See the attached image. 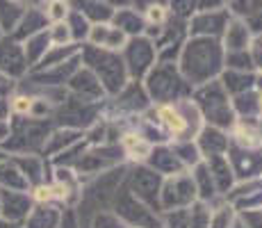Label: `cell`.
<instances>
[{"label": "cell", "instance_id": "681fc988", "mask_svg": "<svg viewBox=\"0 0 262 228\" xmlns=\"http://www.w3.org/2000/svg\"><path fill=\"white\" fill-rule=\"evenodd\" d=\"M30 5V9H41V5H46L48 0H25Z\"/></svg>", "mask_w": 262, "mask_h": 228}, {"label": "cell", "instance_id": "9c48e42d", "mask_svg": "<svg viewBox=\"0 0 262 228\" xmlns=\"http://www.w3.org/2000/svg\"><path fill=\"white\" fill-rule=\"evenodd\" d=\"M34 201L28 192H16V190H3L0 187V217L9 224L18 226L28 219L32 212Z\"/></svg>", "mask_w": 262, "mask_h": 228}, {"label": "cell", "instance_id": "f35d334b", "mask_svg": "<svg viewBox=\"0 0 262 228\" xmlns=\"http://www.w3.org/2000/svg\"><path fill=\"white\" fill-rule=\"evenodd\" d=\"M48 37H50V46H69L73 44L71 30L67 23H53V28H48Z\"/></svg>", "mask_w": 262, "mask_h": 228}, {"label": "cell", "instance_id": "f546056e", "mask_svg": "<svg viewBox=\"0 0 262 228\" xmlns=\"http://www.w3.org/2000/svg\"><path fill=\"white\" fill-rule=\"evenodd\" d=\"M25 9L23 5H18V0H0V30L5 34L14 32L16 25L21 23Z\"/></svg>", "mask_w": 262, "mask_h": 228}, {"label": "cell", "instance_id": "3957f363", "mask_svg": "<svg viewBox=\"0 0 262 228\" xmlns=\"http://www.w3.org/2000/svg\"><path fill=\"white\" fill-rule=\"evenodd\" d=\"M80 59H82V62L87 64V69L98 78L105 94H119V91L128 85L125 64L114 50H105V48H98V46L89 44L82 48Z\"/></svg>", "mask_w": 262, "mask_h": 228}, {"label": "cell", "instance_id": "4316f807", "mask_svg": "<svg viewBox=\"0 0 262 228\" xmlns=\"http://www.w3.org/2000/svg\"><path fill=\"white\" fill-rule=\"evenodd\" d=\"M14 164L21 169V174L28 178L30 190L34 185H41L43 182V162L39 155H21V158H12Z\"/></svg>", "mask_w": 262, "mask_h": 228}, {"label": "cell", "instance_id": "ffe728a7", "mask_svg": "<svg viewBox=\"0 0 262 228\" xmlns=\"http://www.w3.org/2000/svg\"><path fill=\"white\" fill-rule=\"evenodd\" d=\"M148 100L150 98H148V94H146V89L137 80H133V82H128L119 91L117 105L121 110H125V112H139V110H144L146 105H148Z\"/></svg>", "mask_w": 262, "mask_h": 228}, {"label": "cell", "instance_id": "30bf717a", "mask_svg": "<svg viewBox=\"0 0 262 228\" xmlns=\"http://www.w3.org/2000/svg\"><path fill=\"white\" fill-rule=\"evenodd\" d=\"M226 158L230 162V169L235 174V180L244 182V180H253L255 176L262 171V153L260 151H246L239 146L230 144L226 151Z\"/></svg>", "mask_w": 262, "mask_h": 228}, {"label": "cell", "instance_id": "836d02e7", "mask_svg": "<svg viewBox=\"0 0 262 228\" xmlns=\"http://www.w3.org/2000/svg\"><path fill=\"white\" fill-rule=\"evenodd\" d=\"M150 149H153V146H150L148 141H146L144 137H139V135H128L123 139V151L133 160H146L148 158V153H150Z\"/></svg>", "mask_w": 262, "mask_h": 228}, {"label": "cell", "instance_id": "8992f818", "mask_svg": "<svg viewBox=\"0 0 262 228\" xmlns=\"http://www.w3.org/2000/svg\"><path fill=\"white\" fill-rule=\"evenodd\" d=\"M199 201L196 194L194 178L187 171H180L176 176H167L162 182V192H160V208L162 212L178 210V208H189Z\"/></svg>", "mask_w": 262, "mask_h": 228}, {"label": "cell", "instance_id": "e575fe53", "mask_svg": "<svg viewBox=\"0 0 262 228\" xmlns=\"http://www.w3.org/2000/svg\"><path fill=\"white\" fill-rule=\"evenodd\" d=\"M41 12L46 16V21L62 23L69 16V12H71V5H69V0H48Z\"/></svg>", "mask_w": 262, "mask_h": 228}, {"label": "cell", "instance_id": "d6a6232c", "mask_svg": "<svg viewBox=\"0 0 262 228\" xmlns=\"http://www.w3.org/2000/svg\"><path fill=\"white\" fill-rule=\"evenodd\" d=\"M237 212L230 203H221L219 208H214L210 212V228H233L237 221Z\"/></svg>", "mask_w": 262, "mask_h": 228}, {"label": "cell", "instance_id": "d6986e66", "mask_svg": "<svg viewBox=\"0 0 262 228\" xmlns=\"http://www.w3.org/2000/svg\"><path fill=\"white\" fill-rule=\"evenodd\" d=\"M62 210L55 203H34L32 212L23 221V228H57Z\"/></svg>", "mask_w": 262, "mask_h": 228}, {"label": "cell", "instance_id": "9a60e30c", "mask_svg": "<svg viewBox=\"0 0 262 228\" xmlns=\"http://www.w3.org/2000/svg\"><path fill=\"white\" fill-rule=\"evenodd\" d=\"M228 18L230 16L224 9H219V12H199L189 23V34H194V37H216L226 30Z\"/></svg>", "mask_w": 262, "mask_h": 228}, {"label": "cell", "instance_id": "1f68e13d", "mask_svg": "<svg viewBox=\"0 0 262 228\" xmlns=\"http://www.w3.org/2000/svg\"><path fill=\"white\" fill-rule=\"evenodd\" d=\"M171 151L176 153V158L183 162L185 169H189V167H196L199 162H203L199 146H196V141H191V139H187V141H176V144H171Z\"/></svg>", "mask_w": 262, "mask_h": 228}, {"label": "cell", "instance_id": "4fadbf2b", "mask_svg": "<svg viewBox=\"0 0 262 228\" xmlns=\"http://www.w3.org/2000/svg\"><path fill=\"white\" fill-rule=\"evenodd\" d=\"M196 146L201 151V158L208 160V158H214V155H226L230 139L226 135V130L214 128V126H203L201 133L196 135Z\"/></svg>", "mask_w": 262, "mask_h": 228}, {"label": "cell", "instance_id": "816d5d0a", "mask_svg": "<svg viewBox=\"0 0 262 228\" xmlns=\"http://www.w3.org/2000/svg\"><path fill=\"white\" fill-rule=\"evenodd\" d=\"M14 224H9V221H5L3 217H0V228H12Z\"/></svg>", "mask_w": 262, "mask_h": 228}, {"label": "cell", "instance_id": "83f0119b", "mask_svg": "<svg viewBox=\"0 0 262 228\" xmlns=\"http://www.w3.org/2000/svg\"><path fill=\"white\" fill-rule=\"evenodd\" d=\"M112 18H114V25H117L125 37H142L144 28H146V21L137 12H133V9H121Z\"/></svg>", "mask_w": 262, "mask_h": 228}, {"label": "cell", "instance_id": "8d00e7d4", "mask_svg": "<svg viewBox=\"0 0 262 228\" xmlns=\"http://www.w3.org/2000/svg\"><path fill=\"white\" fill-rule=\"evenodd\" d=\"M191 210L189 208H178V210L164 212V226L167 228H189Z\"/></svg>", "mask_w": 262, "mask_h": 228}, {"label": "cell", "instance_id": "f907efd6", "mask_svg": "<svg viewBox=\"0 0 262 228\" xmlns=\"http://www.w3.org/2000/svg\"><path fill=\"white\" fill-rule=\"evenodd\" d=\"M255 87L262 91V73H260V75H255Z\"/></svg>", "mask_w": 262, "mask_h": 228}, {"label": "cell", "instance_id": "ba28073f", "mask_svg": "<svg viewBox=\"0 0 262 228\" xmlns=\"http://www.w3.org/2000/svg\"><path fill=\"white\" fill-rule=\"evenodd\" d=\"M123 50H125L123 64H125V71H128V78L139 82L155 67V46L148 37H133L128 39Z\"/></svg>", "mask_w": 262, "mask_h": 228}, {"label": "cell", "instance_id": "7a4b0ae2", "mask_svg": "<svg viewBox=\"0 0 262 228\" xmlns=\"http://www.w3.org/2000/svg\"><path fill=\"white\" fill-rule=\"evenodd\" d=\"M191 96H194V105L199 108L201 116L208 126H214L221 130L235 126L237 116L233 110V100H230L228 91L224 89L221 80H210V82L191 89Z\"/></svg>", "mask_w": 262, "mask_h": 228}, {"label": "cell", "instance_id": "44dd1931", "mask_svg": "<svg viewBox=\"0 0 262 228\" xmlns=\"http://www.w3.org/2000/svg\"><path fill=\"white\" fill-rule=\"evenodd\" d=\"M233 100V110H235V116L242 121H255L260 119L262 114V108H260V94H255L253 89L251 91H244V94L235 96Z\"/></svg>", "mask_w": 262, "mask_h": 228}, {"label": "cell", "instance_id": "7402d4cb", "mask_svg": "<svg viewBox=\"0 0 262 228\" xmlns=\"http://www.w3.org/2000/svg\"><path fill=\"white\" fill-rule=\"evenodd\" d=\"M80 137H82V130H73V128H59L55 133L48 135L46 144H43V153H64L67 149H71L73 144H78Z\"/></svg>", "mask_w": 262, "mask_h": 228}, {"label": "cell", "instance_id": "d4e9b609", "mask_svg": "<svg viewBox=\"0 0 262 228\" xmlns=\"http://www.w3.org/2000/svg\"><path fill=\"white\" fill-rule=\"evenodd\" d=\"M0 187L3 190H16V192H28L30 182L28 178L21 174L16 164L12 160H0Z\"/></svg>", "mask_w": 262, "mask_h": 228}, {"label": "cell", "instance_id": "6da1fadb", "mask_svg": "<svg viewBox=\"0 0 262 228\" xmlns=\"http://www.w3.org/2000/svg\"><path fill=\"white\" fill-rule=\"evenodd\" d=\"M224 67V46L214 37H194L180 48L178 71L191 89L216 80Z\"/></svg>", "mask_w": 262, "mask_h": 228}, {"label": "cell", "instance_id": "f6af8a7d", "mask_svg": "<svg viewBox=\"0 0 262 228\" xmlns=\"http://www.w3.org/2000/svg\"><path fill=\"white\" fill-rule=\"evenodd\" d=\"M167 16H169L167 5H153V7L146 9V18H144V21L155 23V25H162L164 21H167Z\"/></svg>", "mask_w": 262, "mask_h": 228}, {"label": "cell", "instance_id": "11a10c76", "mask_svg": "<svg viewBox=\"0 0 262 228\" xmlns=\"http://www.w3.org/2000/svg\"><path fill=\"white\" fill-rule=\"evenodd\" d=\"M260 182H262V171H260Z\"/></svg>", "mask_w": 262, "mask_h": 228}, {"label": "cell", "instance_id": "52a82bcc", "mask_svg": "<svg viewBox=\"0 0 262 228\" xmlns=\"http://www.w3.org/2000/svg\"><path fill=\"white\" fill-rule=\"evenodd\" d=\"M114 215L128 228H158L155 212L135 199L125 185L119 187L117 196H114Z\"/></svg>", "mask_w": 262, "mask_h": 228}, {"label": "cell", "instance_id": "484cf974", "mask_svg": "<svg viewBox=\"0 0 262 228\" xmlns=\"http://www.w3.org/2000/svg\"><path fill=\"white\" fill-rule=\"evenodd\" d=\"M48 48H50L48 30H41V32H37V34H32V37L25 39L23 53H25V59H28V67H37V64L41 62V57L46 55Z\"/></svg>", "mask_w": 262, "mask_h": 228}, {"label": "cell", "instance_id": "b9f144b4", "mask_svg": "<svg viewBox=\"0 0 262 228\" xmlns=\"http://www.w3.org/2000/svg\"><path fill=\"white\" fill-rule=\"evenodd\" d=\"M92 228H128V226H125L114 212L100 210V212H96V217L92 219Z\"/></svg>", "mask_w": 262, "mask_h": 228}, {"label": "cell", "instance_id": "8fae6325", "mask_svg": "<svg viewBox=\"0 0 262 228\" xmlns=\"http://www.w3.org/2000/svg\"><path fill=\"white\" fill-rule=\"evenodd\" d=\"M28 59H25L23 46L14 37L0 39V73L7 78H21L28 71Z\"/></svg>", "mask_w": 262, "mask_h": 228}, {"label": "cell", "instance_id": "ac0fdd59", "mask_svg": "<svg viewBox=\"0 0 262 228\" xmlns=\"http://www.w3.org/2000/svg\"><path fill=\"white\" fill-rule=\"evenodd\" d=\"M249 48H251V30L239 18H228L224 30V50L226 53H235V50H249Z\"/></svg>", "mask_w": 262, "mask_h": 228}, {"label": "cell", "instance_id": "4dcf8cb0", "mask_svg": "<svg viewBox=\"0 0 262 228\" xmlns=\"http://www.w3.org/2000/svg\"><path fill=\"white\" fill-rule=\"evenodd\" d=\"M16 28H21V30L14 32V39H28V37L41 32V30L46 28V16H43L41 9H28Z\"/></svg>", "mask_w": 262, "mask_h": 228}, {"label": "cell", "instance_id": "ee69618b", "mask_svg": "<svg viewBox=\"0 0 262 228\" xmlns=\"http://www.w3.org/2000/svg\"><path fill=\"white\" fill-rule=\"evenodd\" d=\"M239 224L244 228H262V208L239 212Z\"/></svg>", "mask_w": 262, "mask_h": 228}, {"label": "cell", "instance_id": "277c9868", "mask_svg": "<svg viewBox=\"0 0 262 228\" xmlns=\"http://www.w3.org/2000/svg\"><path fill=\"white\" fill-rule=\"evenodd\" d=\"M146 94L158 105L176 103L191 96V87L180 75L176 62H160L146 73Z\"/></svg>", "mask_w": 262, "mask_h": 228}, {"label": "cell", "instance_id": "7c38bea8", "mask_svg": "<svg viewBox=\"0 0 262 228\" xmlns=\"http://www.w3.org/2000/svg\"><path fill=\"white\" fill-rule=\"evenodd\" d=\"M69 87H71L75 100H80V103H98L105 94L103 85L98 82V78H96L87 67L78 69L71 78H69Z\"/></svg>", "mask_w": 262, "mask_h": 228}, {"label": "cell", "instance_id": "2e32d148", "mask_svg": "<svg viewBox=\"0 0 262 228\" xmlns=\"http://www.w3.org/2000/svg\"><path fill=\"white\" fill-rule=\"evenodd\" d=\"M203 162H205V167H208L210 176H212V180H214L216 194L226 196L235 185H237L233 169H230V162H228L226 155H214V158H208V160H203Z\"/></svg>", "mask_w": 262, "mask_h": 228}, {"label": "cell", "instance_id": "cb8c5ba5", "mask_svg": "<svg viewBox=\"0 0 262 228\" xmlns=\"http://www.w3.org/2000/svg\"><path fill=\"white\" fill-rule=\"evenodd\" d=\"M69 5H73L75 12H80L84 18H92L96 23H107L114 16L112 7L103 0H71Z\"/></svg>", "mask_w": 262, "mask_h": 228}, {"label": "cell", "instance_id": "603a6c76", "mask_svg": "<svg viewBox=\"0 0 262 228\" xmlns=\"http://www.w3.org/2000/svg\"><path fill=\"white\" fill-rule=\"evenodd\" d=\"M221 85H224V89L228 91V94L233 96H239L244 94V91H251L255 87V75L251 73V71H226V73H221Z\"/></svg>", "mask_w": 262, "mask_h": 228}, {"label": "cell", "instance_id": "74e56055", "mask_svg": "<svg viewBox=\"0 0 262 228\" xmlns=\"http://www.w3.org/2000/svg\"><path fill=\"white\" fill-rule=\"evenodd\" d=\"M191 210V221L189 228H210V208L203 201H196L194 205H189Z\"/></svg>", "mask_w": 262, "mask_h": 228}, {"label": "cell", "instance_id": "5b68a950", "mask_svg": "<svg viewBox=\"0 0 262 228\" xmlns=\"http://www.w3.org/2000/svg\"><path fill=\"white\" fill-rule=\"evenodd\" d=\"M164 176H160L158 171H153L146 164H137L128 174L125 187L137 201H142L146 208H150L153 212H162L160 208V192H162Z\"/></svg>", "mask_w": 262, "mask_h": 228}, {"label": "cell", "instance_id": "f5cc1de1", "mask_svg": "<svg viewBox=\"0 0 262 228\" xmlns=\"http://www.w3.org/2000/svg\"><path fill=\"white\" fill-rule=\"evenodd\" d=\"M128 0H107V5H125Z\"/></svg>", "mask_w": 262, "mask_h": 228}, {"label": "cell", "instance_id": "5bb4252c", "mask_svg": "<svg viewBox=\"0 0 262 228\" xmlns=\"http://www.w3.org/2000/svg\"><path fill=\"white\" fill-rule=\"evenodd\" d=\"M146 167H150L153 171H158L160 176H176L180 174V171H187L183 167V162L176 158V153L171 151V146L167 144H158L150 149L148 158H146Z\"/></svg>", "mask_w": 262, "mask_h": 228}, {"label": "cell", "instance_id": "7bdbcfd3", "mask_svg": "<svg viewBox=\"0 0 262 228\" xmlns=\"http://www.w3.org/2000/svg\"><path fill=\"white\" fill-rule=\"evenodd\" d=\"M196 3H199V0H171V9H173L176 16L187 18L196 12Z\"/></svg>", "mask_w": 262, "mask_h": 228}, {"label": "cell", "instance_id": "d590c367", "mask_svg": "<svg viewBox=\"0 0 262 228\" xmlns=\"http://www.w3.org/2000/svg\"><path fill=\"white\" fill-rule=\"evenodd\" d=\"M224 64L230 71H251L253 69V59H251L249 50H235V53L224 55Z\"/></svg>", "mask_w": 262, "mask_h": 228}, {"label": "cell", "instance_id": "60d3db41", "mask_svg": "<svg viewBox=\"0 0 262 228\" xmlns=\"http://www.w3.org/2000/svg\"><path fill=\"white\" fill-rule=\"evenodd\" d=\"M262 9V0H233V12L235 16H242L249 21Z\"/></svg>", "mask_w": 262, "mask_h": 228}, {"label": "cell", "instance_id": "e0dca14e", "mask_svg": "<svg viewBox=\"0 0 262 228\" xmlns=\"http://www.w3.org/2000/svg\"><path fill=\"white\" fill-rule=\"evenodd\" d=\"M89 42L92 46L105 50H119L128 44V37L117 28V25H107V23H96L94 28H89Z\"/></svg>", "mask_w": 262, "mask_h": 228}, {"label": "cell", "instance_id": "bcb514c9", "mask_svg": "<svg viewBox=\"0 0 262 228\" xmlns=\"http://www.w3.org/2000/svg\"><path fill=\"white\" fill-rule=\"evenodd\" d=\"M226 0H199L196 3V9L199 12H219L221 7H224Z\"/></svg>", "mask_w": 262, "mask_h": 228}, {"label": "cell", "instance_id": "c3c4849f", "mask_svg": "<svg viewBox=\"0 0 262 228\" xmlns=\"http://www.w3.org/2000/svg\"><path fill=\"white\" fill-rule=\"evenodd\" d=\"M9 137V121L0 119V144H5V139Z\"/></svg>", "mask_w": 262, "mask_h": 228}, {"label": "cell", "instance_id": "db71d44e", "mask_svg": "<svg viewBox=\"0 0 262 228\" xmlns=\"http://www.w3.org/2000/svg\"><path fill=\"white\" fill-rule=\"evenodd\" d=\"M12 228H23V226H12Z\"/></svg>", "mask_w": 262, "mask_h": 228}, {"label": "cell", "instance_id": "ab89813d", "mask_svg": "<svg viewBox=\"0 0 262 228\" xmlns=\"http://www.w3.org/2000/svg\"><path fill=\"white\" fill-rule=\"evenodd\" d=\"M32 100H34V96H28V94L12 96V98H9V112H12L14 116H30Z\"/></svg>", "mask_w": 262, "mask_h": 228}, {"label": "cell", "instance_id": "f1b7e54d", "mask_svg": "<svg viewBox=\"0 0 262 228\" xmlns=\"http://www.w3.org/2000/svg\"><path fill=\"white\" fill-rule=\"evenodd\" d=\"M194 169V174H191V178H194V185H196V194H199V201H203V203H208L212 196H216V187H214V180L212 176H210L208 167H205V162H199L196 167H191Z\"/></svg>", "mask_w": 262, "mask_h": 228}, {"label": "cell", "instance_id": "7dc6e473", "mask_svg": "<svg viewBox=\"0 0 262 228\" xmlns=\"http://www.w3.org/2000/svg\"><path fill=\"white\" fill-rule=\"evenodd\" d=\"M57 228H80V224H78V215H75L73 210H64Z\"/></svg>", "mask_w": 262, "mask_h": 228}]
</instances>
